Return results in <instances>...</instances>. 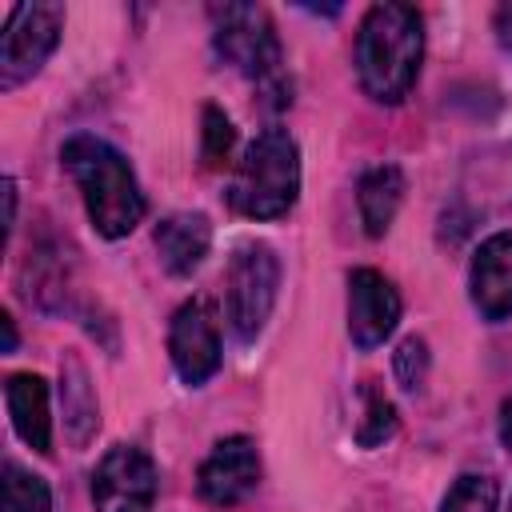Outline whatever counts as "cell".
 Returning a JSON list of instances; mask_svg holds the SVG:
<instances>
[{
	"label": "cell",
	"mask_w": 512,
	"mask_h": 512,
	"mask_svg": "<svg viewBox=\"0 0 512 512\" xmlns=\"http://www.w3.org/2000/svg\"><path fill=\"white\" fill-rule=\"evenodd\" d=\"M496 500H500L496 480L468 472V476H460V480L448 488L440 512H496Z\"/></svg>",
	"instance_id": "18"
},
{
	"label": "cell",
	"mask_w": 512,
	"mask_h": 512,
	"mask_svg": "<svg viewBox=\"0 0 512 512\" xmlns=\"http://www.w3.org/2000/svg\"><path fill=\"white\" fill-rule=\"evenodd\" d=\"M232 212L248 220H280L300 196V144L288 128H264L240 156L228 188Z\"/></svg>",
	"instance_id": "3"
},
{
	"label": "cell",
	"mask_w": 512,
	"mask_h": 512,
	"mask_svg": "<svg viewBox=\"0 0 512 512\" xmlns=\"http://www.w3.org/2000/svg\"><path fill=\"white\" fill-rule=\"evenodd\" d=\"M392 376L400 380L404 392H416L428 376V344L420 336H408L400 340V348L392 352Z\"/></svg>",
	"instance_id": "19"
},
{
	"label": "cell",
	"mask_w": 512,
	"mask_h": 512,
	"mask_svg": "<svg viewBox=\"0 0 512 512\" xmlns=\"http://www.w3.org/2000/svg\"><path fill=\"white\" fill-rule=\"evenodd\" d=\"M400 292L376 268L348 272V336L356 348H380L400 324Z\"/></svg>",
	"instance_id": "10"
},
{
	"label": "cell",
	"mask_w": 512,
	"mask_h": 512,
	"mask_svg": "<svg viewBox=\"0 0 512 512\" xmlns=\"http://www.w3.org/2000/svg\"><path fill=\"white\" fill-rule=\"evenodd\" d=\"M232 140H236L232 120H228L216 104H208V108H204V164H220V160H228Z\"/></svg>",
	"instance_id": "20"
},
{
	"label": "cell",
	"mask_w": 512,
	"mask_h": 512,
	"mask_svg": "<svg viewBox=\"0 0 512 512\" xmlns=\"http://www.w3.org/2000/svg\"><path fill=\"white\" fill-rule=\"evenodd\" d=\"M160 488L156 460L136 444H112L92 468L96 512H152Z\"/></svg>",
	"instance_id": "7"
},
{
	"label": "cell",
	"mask_w": 512,
	"mask_h": 512,
	"mask_svg": "<svg viewBox=\"0 0 512 512\" xmlns=\"http://www.w3.org/2000/svg\"><path fill=\"white\" fill-rule=\"evenodd\" d=\"M492 32H496L500 48L512 56V0H508V4H500V8L492 12Z\"/></svg>",
	"instance_id": "21"
},
{
	"label": "cell",
	"mask_w": 512,
	"mask_h": 512,
	"mask_svg": "<svg viewBox=\"0 0 512 512\" xmlns=\"http://www.w3.org/2000/svg\"><path fill=\"white\" fill-rule=\"evenodd\" d=\"M0 324H4V352H16V324H12V316H0Z\"/></svg>",
	"instance_id": "24"
},
{
	"label": "cell",
	"mask_w": 512,
	"mask_h": 512,
	"mask_svg": "<svg viewBox=\"0 0 512 512\" xmlns=\"http://www.w3.org/2000/svg\"><path fill=\"white\" fill-rule=\"evenodd\" d=\"M168 356H172V368L176 376L188 384V388H200L204 380H212L220 372V332H216V320L208 312L204 300H184L168 324Z\"/></svg>",
	"instance_id": "8"
},
{
	"label": "cell",
	"mask_w": 512,
	"mask_h": 512,
	"mask_svg": "<svg viewBox=\"0 0 512 512\" xmlns=\"http://www.w3.org/2000/svg\"><path fill=\"white\" fill-rule=\"evenodd\" d=\"M508 512H512V508H508Z\"/></svg>",
	"instance_id": "25"
},
{
	"label": "cell",
	"mask_w": 512,
	"mask_h": 512,
	"mask_svg": "<svg viewBox=\"0 0 512 512\" xmlns=\"http://www.w3.org/2000/svg\"><path fill=\"white\" fill-rule=\"evenodd\" d=\"M4 512H52L48 480L16 460H4Z\"/></svg>",
	"instance_id": "16"
},
{
	"label": "cell",
	"mask_w": 512,
	"mask_h": 512,
	"mask_svg": "<svg viewBox=\"0 0 512 512\" xmlns=\"http://www.w3.org/2000/svg\"><path fill=\"white\" fill-rule=\"evenodd\" d=\"M4 404L12 432L32 452H52V412H48V384L36 372H12L4 380Z\"/></svg>",
	"instance_id": "13"
},
{
	"label": "cell",
	"mask_w": 512,
	"mask_h": 512,
	"mask_svg": "<svg viewBox=\"0 0 512 512\" xmlns=\"http://www.w3.org/2000/svg\"><path fill=\"white\" fill-rule=\"evenodd\" d=\"M404 172L396 164H376L360 176L356 184V208H360V224L364 232L376 240L392 228L396 212H400V200H404Z\"/></svg>",
	"instance_id": "15"
},
{
	"label": "cell",
	"mask_w": 512,
	"mask_h": 512,
	"mask_svg": "<svg viewBox=\"0 0 512 512\" xmlns=\"http://www.w3.org/2000/svg\"><path fill=\"white\" fill-rule=\"evenodd\" d=\"M152 244L168 276H192L212 248V224L204 212H168L156 224Z\"/></svg>",
	"instance_id": "12"
},
{
	"label": "cell",
	"mask_w": 512,
	"mask_h": 512,
	"mask_svg": "<svg viewBox=\"0 0 512 512\" xmlns=\"http://www.w3.org/2000/svg\"><path fill=\"white\" fill-rule=\"evenodd\" d=\"M468 292L484 320H512V232H496L476 248Z\"/></svg>",
	"instance_id": "11"
},
{
	"label": "cell",
	"mask_w": 512,
	"mask_h": 512,
	"mask_svg": "<svg viewBox=\"0 0 512 512\" xmlns=\"http://www.w3.org/2000/svg\"><path fill=\"white\" fill-rule=\"evenodd\" d=\"M60 160H64L72 184L80 188V200H84L92 228L104 240H120L144 220L148 204H144L136 172L120 148H112L108 140H100L92 132H76L64 140Z\"/></svg>",
	"instance_id": "1"
},
{
	"label": "cell",
	"mask_w": 512,
	"mask_h": 512,
	"mask_svg": "<svg viewBox=\"0 0 512 512\" xmlns=\"http://www.w3.org/2000/svg\"><path fill=\"white\" fill-rule=\"evenodd\" d=\"M60 408H64V432L76 448H84L96 428H100V408H96V392L88 380V368L76 352H68L60 360Z\"/></svg>",
	"instance_id": "14"
},
{
	"label": "cell",
	"mask_w": 512,
	"mask_h": 512,
	"mask_svg": "<svg viewBox=\"0 0 512 512\" xmlns=\"http://www.w3.org/2000/svg\"><path fill=\"white\" fill-rule=\"evenodd\" d=\"M64 32V8L60 4H20L12 8L4 24V44H0V88L12 92L24 80H32L44 60L56 52Z\"/></svg>",
	"instance_id": "6"
},
{
	"label": "cell",
	"mask_w": 512,
	"mask_h": 512,
	"mask_svg": "<svg viewBox=\"0 0 512 512\" xmlns=\"http://www.w3.org/2000/svg\"><path fill=\"white\" fill-rule=\"evenodd\" d=\"M260 484V452L252 436H224L212 444V452L200 460L196 492L212 508L240 504Z\"/></svg>",
	"instance_id": "9"
},
{
	"label": "cell",
	"mask_w": 512,
	"mask_h": 512,
	"mask_svg": "<svg viewBox=\"0 0 512 512\" xmlns=\"http://www.w3.org/2000/svg\"><path fill=\"white\" fill-rule=\"evenodd\" d=\"M212 48L224 64H232L240 76L276 88L280 84V36L260 4H216L212 8Z\"/></svg>",
	"instance_id": "4"
},
{
	"label": "cell",
	"mask_w": 512,
	"mask_h": 512,
	"mask_svg": "<svg viewBox=\"0 0 512 512\" xmlns=\"http://www.w3.org/2000/svg\"><path fill=\"white\" fill-rule=\"evenodd\" d=\"M276 292H280L276 252L264 240L240 244L228 260V276H224V316L240 344H252L264 332V324L276 308Z\"/></svg>",
	"instance_id": "5"
},
{
	"label": "cell",
	"mask_w": 512,
	"mask_h": 512,
	"mask_svg": "<svg viewBox=\"0 0 512 512\" xmlns=\"http://www.w3.org/2000/svg\"><path fill=\"white\" fill-rule=\"evenodd\" d=\"M496 432H500V444H504V452L512 456V396H504V404H500V416H496Z\"/></svg>",
	"instance_id": "22"
},
{
	"label": "cell",
	"mask_w": 512,
	"mask_h": 512,
	"mask_svg": "<svg viewBox=\"0 0 512 512\" xmlns=\"http://www.w3.org/2000/svg\"><path fill=\"white\" fill-rule=\"evenodd\" d=\"M424 60V20L412 4H372L356 28V76L376 104H400Z\"/></svg>",
	"instance_id": "2"
},
{
	"label": "cell",
	"mask_w": 512,
	"mask_h": 512,
	"mask_svg": "<svg viewBox=\"0 0 512 512\" xmlns=\"http://www.w3.org/2000/svg\"><path fill=\"white\" fill-rule=\"evenodd\" d=\"M16 224V180L4 176V232H12Z\"/></svg>",
	"instance_id": "23"
},
{
	"label": "cell",
	"mask_w": 512,
	"mask_h": 512,
	"mask_svg": "<svg viewBox=\"0 0 512 512\" xmlns=\"http://www.w3.org/2000/svg\"><path fill=\"white\" fill-rule=\"evenodd\" d=\"M392 432H396V408H392V400L368 380V384H364V416H360V424H356V440H360L364 448H376V444H384Z\"/></svg>",
	"instance_id": "17"
}]
</instances>
